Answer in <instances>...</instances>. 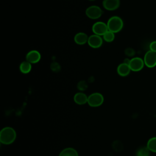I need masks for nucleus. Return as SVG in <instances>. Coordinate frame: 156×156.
<instances>
[{"label": "nucleus", "instance_id": "1", "mask_svg": "<svg viewBox=\"0 0 156 156\" xmlns=\"http://www.w3.org/2000/svg\"><path fill=\"white\" fill-rule=\"evenodd\" d=\"M16 138V131L11 127H4L0 132V141L4 144H10L13 143Z\"/></svg>", "mask_w": 156, "mask_h": 156}, {"label": "nucleus", "instance_id": "2", "mask_svg": "<svg viewBox=\"0 0 156 156\" xmlns=\"http://www.w3.org/2000/svg\"><path fill=\"white\" fill-rule=\"evenodd\" d=\"M107 27L109 31L113 33L119 32L123 27V21L118 16H113L110 17L107 21Z\"/></svg>", "mask_w": 156, "mask_h": 156}, {"label": "nucleus", "instance_id": "3", "mask_svg": "<svg viewBox=\"0 0 156 156\" xmlns=\"http://www.w3.org/2000/svg\"><path fill=\"white\" fill-rule=\"evenodd\" d=\"M104 96L99 93H93L88 96V104L92 107H97L104 102Z\"/></svg>", "mask_w": 156, "mask_h": 156}, {"label": "nucleus", "instance_id": "4", "mask_svg": "<svg viewBox=\"0 0 156 156\" xmlns=\"http://www.w3.org/2000/svg\"><path fill=\"white\" fill-rule=\"evenodd\" d=\"M103 12L102 9L97 5H91L85 10L87 16L92 20H96L100 18Z\"/></svg>", "mask_w": 156, "mask_h": 156}, {"label": "nucleus", "instance_id": "5", "mask_svg": "<svg viewBox=\"0 0 156 156\" xmlns=\"http://www.w3.org/2000/svg\"><path fill=\"white\" fill-rule=\"evenodd\" d=\"M144 62L147 68L155 67L156 66V53L150 50L147 51L144 56Z\"/></svg>", "mask_w": 156, "mask_h": 156}, {"label": "nucleus", "instance_id": "6", "mask_svg": "<svg viewBox=\"0 0 156 156\" xmlns=\"http://www.w3.org/2000/svg\"><path fill=\"white\" fill-rule=\"evenodd\" d=\"M129 67L131 69V71H134V72H137L141 71L144 65V60H143L140 57H133L130 60L129 63Z\"/></svg>", "mask_w": 156, "mask_h": 156}, {"label": "nucleus", "instance_id": "7", "mask_svg": "<svg viewBox=\"0 0 156 156\" xmlns=\"http://www.w3.org/2000/svg\"><path fill=\"white\" fill-rule=\"evenodd\" d=\"M108 30L107 24L102 21L95 23L92 26V31L94 34L101 36L104 35Z\"/></svg>", "mask_w": 156, "mask_h": 156}, {"label": "nucleus", "instance_id": "8", "mask_svg": "<svg viewBox=\"0 0 156 156\" xmlns=\"http://www.w3.org/2000/svg\"><path fill=\"white\" fill-rule=\"evenodd\" d=\"M102 38L101 36L93 34L88 37V45L93 48H100L102 44Z\"/></svg>", "mask_w": 156, "mask_h": 156}, {"label": "nucleus", "instance_id": "9", "mask_svg": "<svg viewBox=\"0 0 156 156\" xmlns=\"http://www.w3.org/2000/svg\"><path fill=\"white\" fill-rule=\"evenodd\" d=\"M26 61L32 63H38L41 59V54L37 50H32L27 52L26 55Z\"/></svg>", "mask_w": 156, "mask_h": 156}, {"label": "nucleus", "instance_id": "10", "mask_svg": "<svg viewBox=\"0 0 156 156\" xmlns=\"http://www.w3.org/2000/svg\"><path fill=\"white\" fill-rule=\"evenodd\" d=\"M120 5L119 0H104L102 5L107 10H115L117 9Z\"/></svg>", "mask_w": 156, "mask_h": 156}, {"label": "nucleus", "instance_id": "11", "mask_svg": "<svg viewBox=\"0 0 156 156\" xmlns=\"http://www.w3.org/2000/svg\"><path fill=\"white\" fill-rule=\"evenodd\" d=\"M130 71L131 69L129 67V65L124 62L119 64L117 67V73L120 76L122 77H126L128 76Z\"/></svg>", "mask_w": 156, "mask_h": 156}, {"label": "nucleus", "instance_id": "12", "mask_svg": "<svg viewBox=\"0 0 156 156\" xmlns=\"http://www.w3.org/2000/svg\"><path fill=\"white\" fill-rule=\"evenodd\" d=\"M74 101L78 105H83L88 102V96L82 92H79L74 94Z\"/></svg>", "mask_w": 156, "mask_h": 156}, {"label": "nucleus", "instance_id": "13", "mask_svg": "<svg viewBox=\"0 0 156 156\" xmlns=\"http://www.w3.org/2000/svg\"><path fill=\"white\" fill-rule=\"evenodd\" d=\"M74 40L77 44L82 45L88 42V37L84 32H79L75 35Z\"/></svg>", "mask_w": 156, "mask_h": 156}, {"label": "nucleus", "instance_id": "14", "mask_svg": "<svg viewBox=\"0 0 156 156\" xmlns=\"http://www.w3.org/2000/svg\"><path fill=\"white\" fill-rule=\"evenodd\" d=\"M58 156H79L76 149L72 147H67L62 150Z\"/></svg>", "mask_w": 156, "mask_h": 156}, {"label": "nucleus", "instance_id": "15", "mask_svg": "<svg viewBox=\"0 0 156 156\" xmlns=\"http://www.w3.org/2000/svg\"><path fill=\"white\" fill-rule=\"evenodd\" d=\"M20 71L23 74H27L29 73L32 69L31 63L27 61H23L20 65Z\"/></svg>", "mask_w": 156, "mask_h": 156}, {"label": "nucleus", "instance_id": "16", "mask_svg": "<svg viewBox=\"0 0 156 156\" xmlns=\"http://www.w3.org/2000/svg\"><path fill=\"white\" fill-rule=\"evenodd\" d=\"M146 147L149 151L156 152V136L152 137L148 140Z\"/></svg>", "mask_w": 156, "mask_h": 156}, {"label": "nucleus", "instance_id": "17", "mask_svg": "<svg viewBox=\"0 0 156 156\" xmlns=\"http://www.w3.org/2000/svg\"><path fill=\"white\" fill-rule=\"evenodd\" d=\"M136 156H149V150L147 147H141L137 150Z\"/></svg>", "mask_w": 156, "mask_h": 156}, {"label": "nucleus", "instance_id": "18", "mask_svg": "<svg viewBox=\"0 0 156 156\" xmlns=\"http://www.w3.org/2000/svg\"><path fill=\"white\" fill-rule=\"evenodd\" d=\"M104 40L107 42H112L115 39V33L108 30L104 35H103Z\"/></svg>", "mask_w": 156, "mask_h": 156}, {"label": "nucleus", "instance_id": "19", "mask_svg": "<svg viewBox=\"0 0 156 156\" xmlns=\"http://www.w3.org/2000/svg\"><path fill=\"white\" fill-rule=\"evenodd\" d=\"M88 87V85L85 80H81L77 83V88L80 91H85Z\"/></svg>", "mask_w": 156, "mask_h": 156}, {"label": "nucleus", "instance_id": "20", "mask_svg": "<svg viewBox=\"0 0 156 156\" xmlns=\"http://www.w3.org/2000/svg\"><path fill=\"white\" fill-rule=\"evenodd\" d=\"M125 54H126L127 55L129 56V57H132V56H133V55L135 54V51H134V50H133V49L129 48H127V49H126V51H125Z\"/></svg>", "mask_w": 156, "mask_h": 156}, {"label": "nucleus", "instance_id": "21", "mask_svg": "<svg viewBox=\"0 0 156 156\" xmlns=\"http://www.w3.org/2000/svg\"><path fill=\"white\" fill-rule=\"evenodd\" d=\"M150 51L156 53V41H152L149 44Z\"/></svg>", "mask_w": 156, "mask_h": 156}, {"label": "nucleus", "instance_id": "22", "mask_svg": "<svg viewBox=\"0 0 156 156\" xmlns=\"http://www.w3.org/2000/svg\"><path fill=\"white\" fill-rule=\"evenodd\" d=\"M59 65H58L57 63H53L52 65H51V68H52V69L53 70V71H57V70H59Z\"/></svg>", "mask_w": 156, "mask_h": 156}, {"label": "nucleus", "instance_id": "23", "mask_svg": "<svg viewBox=\"0 0 156 156\" xmlns=\"http://www.w3.org/2000/svg\"><path fill=\"white\" fill-rule=\"evenodd\" d=\"M90 1H94V0H90Z\"/></svg>", "mask_w": 156, "mask_h": 156}]
</instances>
